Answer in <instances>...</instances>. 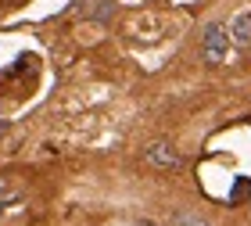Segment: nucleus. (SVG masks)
Listing matches in <instances>:
<instances>
[{
  "instance_id": "nucleus-1",
  "label": "nucleus",
  "mask_w": 251,
  "mask_h": 226,
  "mask_svg": "<svg viewBox=\"0 0 251 226\" xmlns=\"http://www.w3.org/2000/svg\"><path fill=\"white\" fill-rule=\"evenodd\" d=\"M226 50H230V32H226V25H219V22H208L201 32V54L208 65H223L226 61Z\"/></svg>"
},
{
  "instance_id": "nucleus-2",
  "label": "nucleus",
  "mask_w": 251,
  "mask_h": 226,
  "mask_svg": "<svg viewBox=\"0 0 251 226\" xmlns=\"http://www.w3.org/2000/svg\"><path fill=\"white\" fill-rule=\"evenodd\" d=\"M144 158H147V165H154V169H179V151L173 148L169 140H154V144H147V151H144Z\"/></svg>"
},
{
  "instance_id": "nucleus-3",
  "label": "nucleus",
  "mask_w": 251,
  "mask_h": 226,
  "mask_svg": "<svg viewBox=\"0 0 251 226\" xmlns=\"http://www.w3.org/2000/svg\"><path fill=\"white\" fill-rule=\"evenodd\" d=\"M226 32H230V43H237V47H251V11H237Z\"/></svg>"
},
{
  "instance_id": "nucleus-4",
  "label": "nucleus",
  "mask_w": 251,
  "mask_h": 226,
  "mask_svg": "<svg viewBox=\"0 0 251 226\" xmlns=\"http://www.w3.org/2000/svg\"><path fill=\"white\" fill-rule=\"evenodd\" d=\"M83 15L94 18V22H108L111 15H115V4H111V0H86V4H83Z\"/></svg>"
},
{
  "instance_id": "nucleus-5",
  "label": "nucleus",
  "mask_w": 251,
  "mask_h": 226,
  "mask_svg": "<svg viewBox=\"0 0 251 226\" xmlns=\"http://www.w3.org/2000/svg\"><path fill=\"white\" fill-rule=\"evenodd\" d=\"M173 226H212V223L204 219V216H198V212H176Z\"/></svg>"
},
{
  "instance_id": "nucleus-6",
  "label": "nucleus",
  "mask_w": 251,
  "mask_h": 226,
  "mask_svg": "<svg viewBox=\"0 0 251 226\" xmlns=\"http://www.w3.org/2000/svg\"><path fill=\"white\" fill-rule=\"evenodd\" d=\"M7 198H11V187L4 183V179H0V201H7Z\"/></svg>"
}]
</instances>
